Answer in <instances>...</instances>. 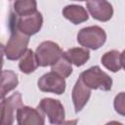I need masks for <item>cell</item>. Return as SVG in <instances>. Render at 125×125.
I'll return each mask as SVG.
<instances>
[{
    "label": "cell",
    "mask_w": 125,
    "mask_h": 125,
    "mask_svg": "<svg viewBox=\"0 0 125 125\" xmlns=\"http://www.w3.org/2000/svg\"><path fill=\"white\" fill-rule=\"evenodd\" d=\"M29 36L23 34L17 28H11V36L4 46V55L10 61L21 59L27 51Z\"/></svg>",
    "instance_id": "cell-3"
},
{
    "label": "cell",
    "mask_w": 125,
    "mask_h": 125,
    "mask_svg": "<svg viewBox=\"0 0 125 125\" xmlns=\"http://www.w3.org/2000/svg\"><path fill=\"white\" fill-rule=\"evenodd\" d=\"M45 114L39 108L21 105L17 112V122L19 125H43Z\"/></svg>",
    "instance_id": "cell-10"
},
{
    "label": "cell",
    "mask_w": 125,
    "mask_h": 125,
    "mask_svg": "<svg viewBox=\"0 0 125 125\" xmlns=\"http://www.w3.org/2000/svg\"><path fill=\"white\" fill-rule=\"evenodd\" d=\"M23 105L21 101V94L16 92L8 98L2 99L1 102V124L12 125L17 117L18 109Z\"/></svg>",
    "instance_id": "cell-6"
},
{
    "label": "cell",
    "mask_w": 125,
    "mask_h": 125,
    "mask_svg": "<svg viewBox=\"0 0 125 125\" xmlns=\"http://www.w3.org/2000/svg\"><path fill=\"white\" fill-rule=\"evenodd\" d=\"M121 64H122V67L125 70V50L121 53Z\"/></svg>",
    "instance_id": "cell-20"
},
{
    "label": "cell",
    "mask_w": 125,
    "mask_h": 125,
    "mask_svg": "<svg viewBox=\"0 0 125 125\" xmlns=\"http://www.w3.org/2000/svg\"><path fill=\"white\" fill-rule=\"evenodd\" d=\"M87 9L93 19L100 21H107L113 16L112 5L107 0H87Z\"/></svg>",
    "instance_id": "cell-9"
},
{
    "label": "cell",
    "mask_w": 125,
    "mask_h": 125,
    "mask_svg": "<svg viewBox=\"0 0 125 125\" xmlns=\"http://www.w3.org/2000/svg\"><path fill=\"white\" fill-rule=\"evenodd\" d=\"M79 78L83 81L85 85L94 90L102 91H110L112 86L111 77L103 71L99 65L91 66L90 68L84 70L80 73Z\"/></svg>",
    "instance_id": "cell-2"
},
{
    "label": "cell",
    "mask_w": 125,
    "mask_h": 125,
    "mask_svg": "<svg viewBox=\"0 0 125 125\" xmlns=\"http://www.w3.org/2000/svg\"><path fill=\"white\" fill-rule=\"evenodd\" d=\"M63 55L69 60L71 63H73L76 66H81L90 58V52L87 50V48H79L74 47L66 50Z\"/></svg>",
    "instance_id": "cell-14"
},
{
    "label": "cell",
    "mask_w": 125,
    "mask_h": 125,
    "mask_svg": "<svg viewBox=\"0 0 125 125\" xmlns=\"http://www.w3.org/2000/svg\"><path fill=\"white\" fill-rule=\"evenodd\" d=\"M51 70L57 72L63 78L68 77L72 73V66L69 60L62 54V57L51 66Z\"/></svg>",
    "instance_id": "cell-18"
},
{
    "label": "cell",
    "mask_w": 125,
    "mask_h": 125,
    "mask_svg": "<svg viewBox=\"0 0 125 125\" xmlns=\"http://www.w3.org/2000/svg\"><path fill=\"white\" fill-rule=\"evenodd\" d=\"M43 17L42 14L36 11L33 14L19 17L15 13L11 14L10 28H17L23 34L31 36L36 34L42 27Z\"/></svg>",
    "instance_id": "cell-1"
},
{
    "label": "cell",
    "mask_w": 125,
    "mask_h": 125,
    "mask_svg": "<svg viewBox=\"0 0 125 125\" xmlns=\"http://www.w3.org/2000/svg\"><path fill=\"white\" fill-rule=\"evenodd\" d=\"M37 11L36 0H16L14 3V13L19 16H26Z\"/></svg>",
    "instance_id": "cell-17"
},
{
    "label": "cell",
    "mask_w": 125,
    "mask_h": 125,
    "mask_svg": "<svg viewBox=\"0 0 125 125\" xmlns=\"http://www.w3.org/2000/svg\"><path fill=\"white\" fill-rule=\"evenodd\" d=\"M62 16L73 24H79L88 21L89 16L85 8L80 5H67L62 9Z\"/></svg>",
    "instance_id": "cell-12"
},
{
    "label": "cell",
    "mask_w": 125,
    "mask_h": 125,
    "mask_svg": "<svg viewBox=\"0 0 125 125\" xmlns=\"http://www.w3.org/2000/svg\"><path fill=\"white\" fill-rule=\"evenodd\" d=\"M37 85L40 91L54 93L56 95H62L65 91L64 78L55 71H50L43 74L38 79Z\"/></svg>",
    "instance_id": "cell-8"
},
{
    "label": "cell",
    "mask_w": 125,
    "mask_h": 125,
    "mask_svg": "<svg viewBox=\"0 0 125 125\" xmlns=\"http://www.w3.org/2000/svg\"><path fill=\"white\" fill-rule=\"evenodd\" d=\"M102 64L111 72H117L122 67L121 64V53L117 50H111L104 53L101 59Z\"/></svg>",
    "instance_id": "cell-13"
},
{
    "label": "cell",
    "mask_w": 125,
    "mask_h": 125,
    "mask_svg": "<svg viewBox=\"0 0 125 125\" xmlns=\"http://www.w3.org/2000/svg\"><path fill=\"white\" fill-rule=\"evenodd\" d=\"M72 1H86V0H72Z\"/></svg>",
    "instance_id": "cell-21"
},
{
    "label": "cell",
    "mask_w": 125,
    "mask_h": 125,
    "mask_svg": "<svg viewBox=\"0 0 125 125\" xmlns=\"http://www.w3.org/2000/svg\"><path fill=\"white\" fill-rule=\"evenodd\" d=\"M38 62L35 57V53L30 50L27 49V51L25 52V54L21 58V61L19 62V68L22 73L25 74H29L31 72H33L36 68H37Z\"/></svg>",
    "instance_id": "cell-16"
},
{
    "label": "cell",
    "mask_w": 125,
    "mask_h": 125,
    "mask_svg": "<svg viewBox=\"0 0 125 125\" xmlns=\"http://www.w3.org/2000/svg\"><path fill=\"white\" fill-rule=\"evenodd\" d=\"M113 106L118 114L125 116V92H120L115 96Z\"/></svg>",
    "instance_id": "cell-19"
},
{
    "label": "cell",
    "mask_w": 125,
    "mask_h": 125,
    "mask_svg": "<svg viewBox=\"0 0 125 125\" xmlns=\"http://www.w3.org/2000/svg\"><path fill=\"white\" fill-rule=\"evenodd\" d=\"M91 88H89L87 85L83 83V81L79 78L72 89V102L74 104L75 112H79L87 104V102L90 99L91 96Z\"/></svg>",
    "instance_id": "cell-11"
},
{
    "label": "cell",
    "mask_w": 125,
    "mask_h": 125,
    "mask_svg": "<svg viewBox=\"0 0 125 125\" xmlns=\"http://www.w3.org/2000/svg\"><path fill=\"white\" fill-rule=\"evenodd\" d=\"M63 54L61 47L53 41H44L35 51V57L39 66L53 65Z\"/></svg>",
    "instance_id": "cell-5"
},
{
    "label": "cell",
    "mask_w": 125,
    "mask_h": 125,
    "mask_svg": "<svg viewBox=\"0 0 125 125\" xmlns=\"http://www.w3.org/2000/svg\"><path fill=\"white\" fill-rule=\"evenodd\" d=\"M105 40V31L98 25L83 27L77 33V42L82 47L92 50H98L104 44Z\"/></svg>",
    "instance_id": "cell-4"
},
{
    "label": "cell",
    "mask_w": 125,
    "mask_h": 125,
    "mask_svg": "<svg viewBox=\"0 0 125 125\" xmlns=\"http://www.w3.org/2000/svg\"><path fill=\"white\" fill-rule=\"evenodd\" d=\"M37 108H39L45 115H47L51 124H62L64 120V108L59 100L44 98L40 101Z\"/></svg>",
    "instance_id": "cell-7"
},
{
    "label": "cell",
    "mask_w": 125,
    "mask_h": 125,
    "mask_svg": "<svg viewBox=\"0 0 125 125\" xmlns=\"http://www.w3.org/2000/svg\"><path fill=\"white\" fill-rule=\"evenodd\" d=\"M1 77V98L4 99L10 91L14 90L18 86L19 80L18 75L10 69H4Z\"/></svg>",
    "instance_id": "cell-15"
}]
</instances>
